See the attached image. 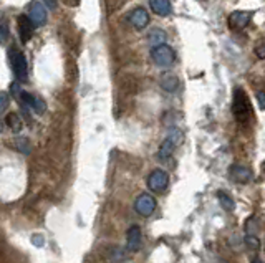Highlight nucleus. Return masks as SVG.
I'll use <instances>...</instances> for the list:
<instances>
[{"mask_svg":"<svg viewBox=\"0 0 265 263\" xmlns=\"http://www.w3.org/2000/svg\"><path fill=\"white\" fill-rule=\"evenodd\" d=\"M232 113L240 124H247L252 119V106L247 98L244 89L237 88L234 91V101H232Z\"/></svg>","mask_w":265,"mask_h":263,"instance_id":"nucleus-1","label":"nucleus"},{"mask_svg":"<svg viewBox=\"0 0 265 263\" xmlns=\"http://www.w3.org/2000/svg\"><path fill=\"white\" fill-rule=\"evenodd\" d=\"M9 58H10L12 70H14V75L17 76V80L27 81V78H28V65H27L25 55H23L17 46H12V48L9 50Z\"/></svg>","mask_w":265,"mask_h":263,"instance_id":"nucleus-2","label":"nucleus"},{"mask_svg":"<svg viewBox=\"0 0 265 263\" xmlns=\"http://www.w3.org/2000/svg\"><path fill=\"white\" fill-rule=\"evenodd\" d=\"M151 58L153 62L158 65L161 68H167L171 67L174 63V58H176V53L171 48L169 45H158V46H153L151 50Z\"/></svg>","mask_w":265,"mask_h":263,"instance_id":"nucleus-3","label":"nucleus"},{"mask_svg":"<svg viewBox=\"0 0 265 263\" xmlns=\"http://www.w3.org/2000/svg\"><path fill=\"white\" fill-rule=\"evenodd\" d=\"M181 142H183V133L178 131V129L171 131V134L167 136L164 141H162V144H161L159 151H158V157L161 161H167L172 156V152H174V149H176V146L181 144Z\"/></svg>","mask_w":265,"mask_h":263,"instance_id":"nucleus-4","label":"nucleus"},{"mask_svg":"<svg viewBox=\"0 0 265 263\" xmlns=\"http://www.w3.org/2000/svg\"><path fill=\"white\" fill-rule=\"evenodd\" d=\"M169 185V174L162 169H156L153 171L148 177V187L153 190V192H164Z\"/></svg>","mask_w":265,"mask_h":263,"instance_id":"nucleus-5","label":"nucleus"},{"mask_svg":"<svg viewBox=\"0 0 265 263\" xmlns=\"http://www.w3.org/2000/svg\"><path fill=\"white\" fill-rule=\"evenodd\" d=\"M135 211L143 217H149L156 211V199L151 194H140L135 200Z\"/></svg>","mask_w":265,"mask_h":263,"instance_id":"nucleus-6","label":"nucleus"},{"mask_svg":"<svg viewBox=\"0 0 265 263\" xmlns=\"http://www.w3.org/2000/svg\"><path fill=\"white\" fill-rule=\"evenodd\" d=\"M19 99L23 103V106H27L30 108L35 115H43L45 110H47V104H45V101L41 99L40 96H37V94H30L27 91H22L20 93V96Z\"/></svg>","mask_w":265,"mask_h":263,"instance_id":"nucleus-7","label":"nucleus"},{"mask_svg":"<svg viewBox=\"0 0 265 263\" xmlns=\"http://www.w3.org/2000/svg\"><path fill=\"white\" fill-rule=\"evenodd\" d=\"M47 9L40 2H32L28 7V20L33 27H43L47 23Z\"/></svg>","mask_w":265,"mask_h":263,"instance_id":"nucleus-8","label":"nucleus"},{"mask_svg":"<svg viewBox=\"0 0 265 263\" xmlns=\"http://www.w3.org/2000/svg\"><path fill=\"white\" fill-rule=\"evenodd\" d=\"M141 229L138 225H131L128 232H126V248L129 250V252H138V250L141 248Z\"/></svg>","mask_w":265,"mask_h":263,"instance_id":"nucleus-9","label":"nucleus"},{"mask_svg":"<svg viewBox=\"0 0 265 263\" xmlns=\"http://www.w3.org/2000/svg\"><path fill=\"white\" fill-rule=\"evenodd\" d=\"M229 174H231L232 181L240 182V184H247L252 179V176H254L249 167L242 166V164H234V166H231V169H229Z\"/></svg>","mask_w":265,"mask_h":263,"instance_id":"nucleus-10","label":"nucleus"},{"mask_svg":"<svg viewBox=\"0 0 265 263\" xmlns=\"http://www.w3.org/2000/svg\"><path fill=\"white\" fill-rule=\"evenodd\" d=\"M250 19H252L250 12L236 10L229 15V25H231V28H244V27L249 25Z\"/></svg>","mask_w":265,"mask_h":263,"instance_id":"nucleus-11","label":"nucleus"},{"mask_svg":"<svg viewBox=\"0 0 265 263\" xmlns=\"http://www.w3.org/2000/svg\"><path fill=\"white\" fill-rule=\"evenodd\" d=\"M129 22H131V25L135 27L136 30L146 28L148 23H149V15H148V12L144 10L143 7L135 9V10L131 12V15H129Z\"/></svg>","mask_w":265,"mask_h":263,"instance_id":"nucleus-12","label":"nucleus"},{"mask_svg":"<svg viewBox=\"0 0 265 263\" xmlns=\"http://www.w3.org/2000/svg\"><path fill=\"white\" fill-rule=\"evenodd\" d=\"M33 30L35 27L32 25V22L28 20V17L20 15L19 17V33H20V40L23 43H27V41H30V38L33 37Z\"/></svg>","mask_w":265,"mask_h":263,"instance_id":"nucleus-13","label":"nucleus"},{"mask_svg":"<svg viewBox=\"0 0 265 263\" xmlns=\"http://www.w3.org/2000/svg\"><path fill=\"white\" fill-rule=\"evenodd\" d=\"M149 7L159 17H167L172 12V5L169 0H149Z\"/></svg>","mask_w":265,"mask_h":263,"instance_id":"nucleus-14","label":"nucleus"},{"mask_svg":"<svg viewBox=\"0 0 265 263\" xmlns=\"http://www.w3.org/2000/svg\"><path fill=\"white\" fill-rule=\"evenodd\" d=\"M159 85H161L162 89H164V91L172 93V91H176V89H178L179 80H178V76H174V75H164V76L161 78Z\"/></svg>","mask_w":265,"mask_h":263,"instance_id":"nucleus-15","label":"nucleus"},{"mask_svg":"<svg viewBox=\"0 0 265 263\" xmlns=\"http://www.w3.org/2000/svg\"><path fill=\"white\" fill-rule=\"evenodd\" d=\"M166 38H167L166 32H162V30H159V28H154V30H151V32H149V35H148L149 43H151L153 46L164 45Z\"/></svg>","mask_w":265,"mask_h":263,"instance_id":"nucleus-16","label":"nucleus"},{"mask_svg":"<svg viewBox=\"0 0 265 263\" xmlns=\"http://www.w3.org/2000/svg\"><path fill=\"white\" fill-rule=\"evenodd\" d=\"M217 199H219L220 205H222V208H224V211L232 212L234 208H236V202H234L232 197L229 195L227 192H224V190H219V192H217Z\"/></svg>","mask_w":265,"mask_h":263,"instance_id":"nucleus-17","label":"nucleus"},{"mask_svg":"<svg viewBox=\"0 0 265 263\" xmlns=\"http://www.w3.org/2000/svg\"><path fill=\"white\" fill-rule=\"evenodd\" d=\"M5 124H7L10 131H14V133H19V131L22 129V119L19 118L17 113H10V115H7V118H5Z\"/></svg>","mask_w":265,"mask_h":263,"instance_id":"nucleus-18","label":"nucleus"},{"mask_svg":"<svg viewBox=\"0 0 265 263\" xmlns=\"http://www.w3.org/2000/svg\"><path fill=\"white\" fill-rule=\"evenodd\" d=\"M14 146L17 147V151H20L23 154H28L30 152V144L27 139H23V137H19V139H15Z\"/></svg>","mask_w":265,"mask_h":263,"instance_id":"nucleus-19","label":"nucleus"},{"mask_svg":"<svg viewBox=\"0 0 265 263\" xmlns=\"http://www.w3.org/2000/svg\"><path fill=\"white\" fill-rule=\"evenodd\" d=\"M9 103H10V96H9V93L0 91V115H2V113L9 108Z\"/></svg>","mask_w":265,"mask_h":263,"instance_id":"nucleus-20","label":"nucleus"},{"mask_svg":"<svg viewBox=\"0 0 265 263\" xmlns=\"http://www.w3.org/2000/svg\"><path fill=\"white\" fill-rule=\"evenodd\" d=\"M245 245L249 247L250 250H257L258 248V238L257 237H254V235H247V238H245Z\"/></svg>","mask_w":265,"mask_h":263,"instance_id":"nucleus-21","label":"nucleus"},{"mask_svg":"<svg viewBox=\"0 0 265 263\" xmlns=\"http://www.w3.org/2000/svg\"><path fill=\"white\" fill-rule=\"evenodd\" d=\"M9 38V27L7 25H0V45L5 43Z\"/></svg>","mask_w":265,"mask_h":263,"instance_id":"nucleus-22","label":"nucleus"},{"mask_svg":"<svg viewBox=\"0 0 265 263\" xmlns=\"http://www.w3.org/2000/svg\"><path fill=\"white\" fill-rule=\"evenodd\" d=\"M257 101H258V106L265 110V91H258L257 93Z\"/></svg>","mask_w":265,"mask_h":263,"instance_id":"nucleus-23","label":"nucleus"},{"mask_svg":"<svg viewBox=\"0 0 265 263\" xmlns=\"http://www.w3.org/2000/svg\"><path fill=\"white\" fill-rule=\"evenodd\" d=\"M255 55L258 57V58H265V43L263 45H260V46H257V50H255Z\"/></svg>","mask_w":265,"mask_h":263,"instance_id":"nucleus-24","label":"nucleus"},{"mask_svg":"<svg viewBox=\"0 0 265 263\" xmlns=\"http://www.w3.org/2000/svg\"><path fill=\"white\" fill-rule=\"evenodd\" d=\"M45 5L48 9H52V10H55L57 9V0H43Z\"/></svg>","mask_w":265,"mask_h":263,"instance_id":"nucleus-25","label":"nucleus"},{"mask_svg":"<svg viewBox=\"0 0 265 263\" xmlns=\"http://www.w3.org/2000/svg\"><path fill=\"white\" fill-rule=\"evenodd\" d=\"M252 263H263V261H262L260 258H258V256H255V258H254V260H252Z\"/></svg>","mask_w":265,"mask_h":263,"instance_id":"nucleus-26","label":"nucleus"},{"mask_svg":"<svg viewBox=\"0 0 265 263\" xmlns=\"http://www.w3.org/2000/svg\"><path fill=\"white\" fill-rule=\"evenodd\" d=\"M262 169H263V171H265V163H263V164H262Z\"/></svg>","mask_w":265,"mask_h":263,"instance_id":"nucleus-27","label":"nucleus"}]
</instances>
